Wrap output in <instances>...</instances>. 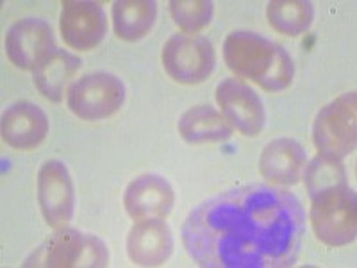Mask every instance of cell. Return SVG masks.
I'll use <instances>...</instances> for the list:
<instances>
[{
  "mask_svg": "<svg viewBox=\"0 0 357 268\" xmlns=\"http://www.w3.org/2000/svg\"><path fill=\"white\" fill-rule=\"evenodd\" d=\"M304 229V207L291 191L245 184L199 204L181 234L199 267L288 268L298 260Z\"/></svg>",
  "mask_w": 357,
  "mask_h": 268,
  "instance_id": "obj_1",
  "label": "cell"
},
{
  "mask_svg": "<svg viewBox=\"0 0 357 268\" xmlns=\"http://www.w3.org/2000/svg\"><path fill=\"white\" fill-rule=\"evenodd\" d=\"M223 61L236 77L250 79L266 91H282L295 75L284 47L252 31H234L225 38Z\"/></svg>",
  "mask_w": 357,
  "mask_h": 268,
  "instance_id": "obj_2",
  "label": "cell"
},
{
  "mask_svg": "<svg viewBox=\"0 0 357 268\" xmlns=\"http://www.w3.org/2000/svg\"><path fill=\"white\" fill-rule=\"evenodd\" d=\"M22 265L27 268H104L109 267V251L98 236L61 228L38 245Z\"/></svg>",
  "mask_w": 357,
  "mask_h": 268,
  "instance_id": "obj_3",
  "label": "cell"
},
{
  "mask_svg": "<svg viewBox=\"0 0 357 268\" xmlns=\"http://www.w3.org/2000/svg\"><path fill=\"white\" fill-rule=\"evenodd\" d=\"M309 220L312 232L324 245H350L357 234L356 191L349 184H340L314 193L311 197Z\"/></svg>",
  "mask_w": 357,
  "mask_h": 268,
  "instance_id": "obj_4",
  "label": "cell"
},
{
  "mask_svg": "<svg viewBox=\"0 0 357 268\" xmlns=\"http://www.w3.org/2000/svg\"><path fill=\"white\" fill-rule=\"evenodd\" d=\"M312 143L320 156L343 159L356 151L357 95L347 91L318 111L312 124Z\"/></svg>",
  "mask_w": 357,
  "mask_h": 268,
  "instance_id": "obj_5",
  "label": "cell"
},
{
  "mask_svg": "<svg viewBox=\"0 0 357 268\" xmlns=\"http://www.w3.org/2000/svg\"><path fill=\"white\" fill-rule=\"evenodd\" d=\"M126 102V84L107 72L86 73L66 89L68 110L81 120L97 122L113 117Z\"/></svg>",
  "mask_w": 357,
  "mask_h": 268,
  "instance_id": "obj_6",
  "label": "cell"
},
{
  "mask_svg": "<svg viewBox=\"0 0 357 268\" xmlns=\"http://www.w3.org/2000/svg\"><path fill=\"white\" fill-rule=\"evenodd\" d=\"M165 72L181 84H199L213 73L216 65L215 47L200 34H174L162 47Z\"/></svg>",
  "mask_w": 357,
  "mask_h": 268,
  "instance_id": "obj_7",
  "label": "cell"
},
{
  "mask_svg": "<svg viewBox=\"0 0 357 268\" xmlns=\"http://www.w3.org/2000/svg\"><path fill=\"white\" fill-rule=\"evenodd\" d=\"M38 204L47 225L61 229L68 225L75 209V190L66 165L59 159H49L38 170Z\"/></svg>",
  "mask_w": 357,
  "mask_h": 268,
  "instance_id": "obj_8",
  "label": "cell"
},
{
  "mask_svg": "<svg viewBox=\"0 0 357 268\" xmlns=\"http://www.w3.org/2000/svg\"><path fill=\"white\" fill-rule=\"evenodd\" d=\"M216 102L220 113L232 129L243 136H259L266 126V111L259 95L236 77L223 79L216 86Z\"/></svg>",
  "mask_w": 357,
  "mask_h": 268,
  "instance_id": "obj_9",
  "label": "cell"
},
{
  "mask_svg": "<svg viewBox=\"0 0 357 268\" xmlns=\"http://www.w3.org/2000/svg\"><path fill=\"white\" fill-rule=\"evenodd\" d=\"M59 31L70 49L93 50L107 33L106 13L98 2L91 0H63Z\"/></svg>",
  "mask_w": 357,
  "mask_h": 268,
  "instance_id": "obj_10",
  "label": "cell"
},
{
  "mask_svg": "<svg viewBox=\"0 0 357 268\" xmlns=\"http://www.w3.org/2000/svg\"><path fill=\"white\" fill-rule=\"evenodd\" d=\"M54 49L56 36L52 25L41 18H22L15 22L6 34V54L17 68L34 70Z\"/></svg>",
  "mask_w": 357,
  "mask_h": 268,
  "instance_id": "obj_11",
  "label": "cell"
},
{
  "mask_svg": "<svg viewBox=\"0 0 357 268\" xmlns=\"http://www.w3.org/2000/svg\"><path fill=\"white\" fill-rule=\"evenodd\" d=\"M175 204V191L167 179L155 174H143L132 179L123 193L127 215L136 220L167 218Z\"/></svg>",
  "mask_w": 357,
  "mask_h": 268,
  "instance_id": "obj_12",
  "label": "cell"
},
{
  "mask_svg": "<svg viewBox=\"0 0 357 268\" xmlns=\"http://www.w3.org/2000/svg\"><path fill=\"white\" fill-rule=\"evenodd\" d=\"M174 252V236L165 218L136 220L127 234V256L138 267H159Z\"/></svg>",
  "mask_w": 357,
  "mask_h": 268,
  "instance_id": "obj_13",
  "label": "cell"
},
{
  "mask_svg": "<svg viewBox=\"0 0 357 268\" xmlns=\"http://www.w3.org/2000/svg\"><path fill=\"white\" fill-rule=\"evenodd\" d=\"M2 140L17 151H33L49 134V117L33 102H17L2 114Z\"/></svg>",
  "mask_w": 357,
  "mask_h": 268,
  "instance_id": "obj_14",
  "label": "cell"
},
{
  "mask_svg": "<svg viewBox=\"0 0 357 268\" xmlns=\"http://www.w3.org/2000/svg\"><path fill=\"white\" fill-rule=\"evenodd\" d=\"M307 165V152L293 138H275L259 156V172L264 179L282 186H291L302 179Z\"/></svg>",
  "mask_w": 357,
  "mask_h": 268,
  "instance_id": "obj_15",
  "label": "cell"
},
{
  "mask_svg": "<svg viewBox=\"0 0 357 268\" xmlns=\"http://www.w3.org/2000/svg\"><path fill=\"white\" fill-rule=\"evenodd\" d=\"M82 66L81 57L65 49H54L34 66L33 82L41 95L50 102H61L65 89Z\"/></svg>",
  "mask_w": 357,
  "mask_h": 268,
  "instance_id": "obj_16",
  "label": "cell"
},
{
  "mask_svg": "<svg viewBox=\"0 0 357 268\" xmlns=\"http://www.w3.org/2000/svg\"><path fill=\"white\" fill-rule=\"evenodd\" d=\"M177 131L191 145L227 142L234 133L225 117L209 104H199L184 111L178 118Z\"/></svg>",
  "mask_w": 357,
  "mask_h": 268,
  "instance_id": "obj_17",
  "label": "cell"
},
{
  "mask_svg": "<svg viewBox=\"0 0 357 268\" xmlns=\"http://www.w3.org/2000/svg\"><path fill=\"white\" fill-rule=\"evenodd\" d=\"M111 15L114 34L120 40L139 41L154 27L158 4L154 0H116Z\"/></svg>",
  "mask_w": 357,
  "mask_h": 268,
  "instance_id": "obj_18",
  "label": "cell"
},
{
  "mask_svg": "<svg viewBox=\"0 0 357 268\" xmlns=\"http://www.w3.org/2000/svg\"><path fill=\"white\" fill-rule=\"evenodd\" d=\"M266 18L277 33L301 36L311 27L314 9L305 0H272L266 8Z\"/></svg>",
  "mask_w": 357,
  "mask_h": 268,
  "instance_id": "obj_19",
  "label": "cell"
},
{
  "mask_svg": "<svg viewBox=\"0 0 357 268\" xmlns=\"http://www.w3.org/2000/svg\"><path fill=\"white\" fill-rule=\"evenodd\" d=\"M305 188L309 195H314L318 191H324L327 188L340 186V184H349L347 181V170L343 167L341 159L325 158L318 154L317 158L311 159L304 167L302 172Z\"/></svg>",
  "mask_w": 357,
  "mask_h": 268,
  "instance_id": "obj_20",
  "label": "cell"
},
{
  "mask_svg": "<svg viewBox=\"0 0 357 268\" xmlns=\"http://www.w3.org/2000/svg\"><path fill=\"white\" fill-rule=\"evenodd\" d=\"M213 2L209 0H172L170 15L184 34H197L213 20Z\"/></svg>",
  "mask_w": 357,
  "mask_h": 268,
  "instance_id": "obj_21",
  "label": "cell"
}]
</instances>
